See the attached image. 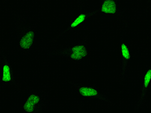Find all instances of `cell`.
Wrapping results in <instances>:
<instances>
[{"instance_id":"obj_9","label":"cell","mask_w":151,"mask_h":113,"mask_svg":"<svg viewBox=\"0 0 151 113\" xmlns=\"http://www.w3.org/2000/svg\"><path fill=\"white\" fill-rule=\"evenodd\" d=\"M151 80V69L148 70L145 74L143 81V84L145 88L148 86Z\"/></svg>"},{"instance_id":"obj_1","label":"cell","mask_w":151,"mask_h":113,"mask_svg":"<svg viewBox=\"0 0 151 113\" xmlns=\"http://www.w3.org/2000/svg\"><path fill=\"white\" fill-rule=\"evenodd\" d=\"M87 54V50L84 45H78L72 48L70 57L73 60H80L86 57Z\"/></svg>"},{"instance_id":"obj_8","label":"cell","mask_w":151,"mask_h":113,"mask_svg":"<svg viewBox=\"0 0 151 113\" xmlns=\"http://www.w3.org/2000/svg\"><path fill=\"white\" fill-rule=\"evenodd\" d=\"M122 55L123 58L126 60H129L130 58V54L129 49L124 44H122L121 46Z\"/></svg>"},{"instance_id":"obj_3","label":"cell","mask_w":151,"mask_h":113,"mask_svg":"<svg viewBox=\"0 0 151 113\" xmlns=\"http://www.w3.org/2000/svg\"><path fill=\"white\" fill-rule=\"evenodd\" d=\"M35 35L32 31L27 32L21 39L19 44L20 47L24 49H28L32 46L34 40Z\"/></svg>"},{"instance_id":"obj_6","label":"cell","mask_w":151,"mask_h":113,"mask_svg":"<svg viewBox=\"0 0 151 113\" xmlns=\"http://www.w3.org/2000/svg\"><path fill=\"white\" fill-rule=\"evenodd\" d=\"M12 79L10 69L7 64L4 65L2 68V80L5 82H10Z\"/></svg>"},{"instance_id":"obj_7","label":"cell","mask_w":151,"mask_h":113,"mask_svg":"<svg viewBox=\"0 0 151 113\" xmlns=\"http://www.w3.org/2000/svg\"><path fill=\"white\" fill-rule=\"evenodd\" d=\"M86 18V15L85 14H82L79 15L71 23L70 26L72 28L76 27L83 22Z\"/></svg>"},{"instance_id":"obj_5","label":"cell","mask_w":151,"mask_h":113,"mask_svg":"<svg viewBox=\"0 0 151 113\" xmlns=\"http://www.w3.org/2000/svg\"><path fill=\"white\" fill-rule=\"evenodd\" d=\"M79 92L81 95L85 97H92L96 96L98 93L95 89L90 87H82L79 89Z\"/></svg>"},{"instance_id":"obj_4","label":"cell","mask_w":151,"mask_h":113,"mask_svg":"<svg viewBox=\"0 0 151 113\" xmlns=\"http://www.w3.org/2000/svg\"><path fill=\"white\" fill-rule=\"evenodd\" d=\"M101 10L102 12L106 14H114L117 10L116 4L113 0H106L102 5Z\"/></svg>"},{"instance_id":"obj_2","label":"cell","mask_w":151,"mask_h":113,"mask_svg":"<svg viewBox=\"0 0 151 113\" xmlns=\"http://www.w3.org/2000/svg\"><path fill=\"white\" fill-rule=\"evenodd\" d=\"M40 101L39 97L35 94L30 95L24 102L23 108L27 112H31L34 111L35 106Z\"/></svg>"}]
</instances>
